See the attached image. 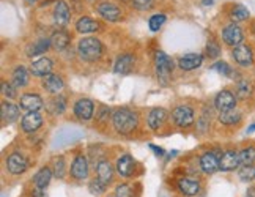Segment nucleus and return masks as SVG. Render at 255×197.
Masks as SVG:
<instances>
[{"mask_svg": "<svg viewBox=\"0 0 255 197\" xmlns=\"http://www.w3.org/2000/svg\"><path fill=\"white\" fill-rule=\"evenodd\" d=\"M112 126L119 134H131L139 126V114L129 107H119L112 112Z\"/></svg>", "mask_w": 255, "mask_h": 197, "instance_id": "obj_1", "label": "nucleus"}, {"mask_svg": "<svg viewBox=\"0 0 255 197\" xmlns=\"http://www.w3.org/2000/svg\"><path fill=\"white\" fill-rule=\"evenodd\" d=\"M104 54V46L100 38L96 36H85L81 38L77 43V55L84 62H98Z\"/></svg>", "mask_w": 255, "mask_h": 197, "instance_id": "obj_2", "label": "nucleus"}, {"mask_svg": "<svg viewBox=\"0 0 255 197\" xmlns=\"http://www.w3.org/2000/svg\"><path fill=\"white\" fill-rule=\"evenodd\" d=\"M173 70H175L173 58L169 57L162 51H156V54H154V74H156V77H158L161 85H167L170 82Z\"/></svg>", "mask_w": 255, "mask_h": 197, "instance_id": "obj_3", "label": "nucleus"}, {"mask_svg": "<svg viewBox=\"0 0 255 197\" xmlns=\"http://www.w3.org/2000/svg\"><path fill=\"white\" fill-rule=\"evenodd\" d=\"M221 38L225 46L229 47H235V46H240L244 43L246 39V35H244L243 27L237 22H229L227 25L222 27V32H221Z\"/></svg>", "mask_w": 255, "mask_h": 197, "instance_id": "obj_4", "label": "nucleus"}, {"mask_svg": "<svg viewBox=\"0 0 255 197\" xmlns=\"http://www.w3.org/2000/svg\"><path fill=\"white\" fill-rule=\"evenodd\" d=\"M232 58L233 62L237 63L240 68H252L255 63V54H254V47L251 44L243 43L240 46L232 47Z\"/></svg>", "mask_w": 255, "mask_h": 197, "instance_id": "obj_5", "label": "nucleus"}, {"mask_svg": "<svg viewBox=\"0 0 255 197\" xmlns=\"http://www.w3.org/2000/svg\"><path fill=\"white\" fill-rule=\"evenodd\" d=\"M96 13L100 17H103L107 22H120L123 19V8L120 5H117L111 0H103L96 5Z\"/></svg>", "mask_w": 255, "mask_h": 197, "instance_id": "obj_6", "label": "nucleus"}, {"mask_svg": "<svg viewBox=\"0 0 255 197\" xmlns=\"http://www.w3.org/2000/svg\"><path fill=\"white\" fill-rule=\"evenodd\" d=\"M172 120L178 128H189L195 122V111L189 104H180L172 111Z\"/></svg>", "mask_w": 255, "mask_h": 197, "instance_id": "obj_7", "label": "nucleus"}, {"mask_svg": "<svg viewBox=\"0 0 255 197\" xmlns=\"http://www.w3.org/2000/svg\"><path fill=\"white\" fill-rule=\"evenodd\" d=\"M238 104V96L235 92L224 88L218 95L214 96V109L218 112H227L232 109H237Z\"/></svg>", "mask_w": 255, "mask_h": 197, "instance_id": "obj_8", "label": "nucleus"}, {"mask_svg": "<svg viewBox=\"0 0 255 197\" xmlns=\"http://www.w3.org/2000/svg\"><path fill=\"white\" fill-rule=\"evenodd\" d=\"M52 21L57 28H66V25L71 21V9L65 0H58L54 6Z\"/></svg>", "mask_w": 255, "mask_h": 197, "instance_id": "obj_9", "label": "nucleus"}, {"mask_svg": "<svg viewBox=\"0 0 255 197\" xmlns=\"http://www.w3.org/2000/svg\"><path fill=\"white\" fill-rule=\"evenodd\" d=\"M241 167V161H240V150H225L221 158H219V171L222 172H233L238 171Z\"/></svg>", "mask_w": 255, "mask_h": 197, "instance_id": "obj_10", "label": "nucleus"}, {"mask_svg": "<svg viewBox=\"0 0 255 197\" xmlns=\"http://www.w3.org/2000/svg\"><path fill=\"white\" fill-rule=\"evenodd\" d=\"M88 172H90V166H88V160L87 156L79 153L74 156V160L71 163V169L70 174L74 180L81 182V180H87L88 179Z\"/></svg>", "mask_w": 255, "mask_h": 197, "instance_id": "obj_11", "label": "nucleus"}, {"mask_svg": "<svg viewBox=\"0 0 255 197\" xmlns=\"http://www.w3.org/2000/svg\"><path fill=\"white\" fill-rule=\"evenodd\" d=\"M135 167H137V163L129 153L122 155L115 163V169L123 179H132V175L135 174Z\"/></svg>", "mask_w": 255, "mask_h": 197, "instance_id": "obj_12", "label": "nucleus"}, {"mask_svg": "<svg viewBox=\"0 0 255 197\" xmlns=\"http://www.w3.org/2000/svg\"><path fill=\"white\" fill-rule=\"evenodd\" d=\"M167 117H169L167 109H164V107H154V109H151L148 115H146V126L154 133L159 131L164 126L165 120H167Z\"/></svg>", "mask_w": 255, "mask_h": 197, "instance_id": "obj_13", "label": "nucleus"}, {"mask_svg": "<svg viewBox=\"0 0 255 197\" xmlns=\"http://www.w3.org/2000/svg\"><path fill=\"white\" fill-rule=\"evenodd\" d=\"M27 167H28V161H27V158L22 153L13 152L6 158V169H8L9 174L21 175V174H24L27 171Z\"/></svg>", "mask_w": 255, "mask_h": 197, "instance_id": "obj_14", "label": "nucleus"}, {"mask_svg": "<svg viewBox=\"0 0 255 197\" xmlns=\"http://www.w3.org/2000/svg\"><path fill=\"white\" fill-rule=\"evenodd\" d=\"M43 88L49 93V95H60L62 90L65 88V81L60 74H55V73H49L47 76L43 77V82H41Z\"/></svg>", "mask_w": 255, "mask_h": 197, "instance_id": "obj_15", "label": "nucleus"}, {"mask_svg": "<svg viewBox=\"0 0 255 197\" xmlns=\"http://www.w3.org/2000/svg\"><path fill=\"white\" fill-rule=\"evenodd\" d=\"M135 66V57L132 54H122L117 57L114 63V73L119 76H126L131 74Z\"/></svg>", "mask_w": 255, "mask_h": 197, "instance_id": "obj_16", "label": "nucleus"}, {"mask_svg": "<svg viewBox=\"0 0 255 197\" xmlns=\"http://www.w3.org/2000/svg\"><path fill=\"white\" fill-rule=\"evenodd\" d=\"M19 107L27 112H36L44 107V101L40 95L36 93H24L19 98Z\"/></svg>", "mask_w": 255, "mask_h": 197, "instance_id": "obj_17", "label": "nucleus"}, {"mask_svg": "<svg viewBox=\"0 0 255 197\" xmlns=\"http://www.w3.org/2000/svg\"><path fill=\"white\" fill-rule=\"evenodd\" d=\"M95 114V104L88 98H81L74 104V115L82 122H88Z\"/></svg>", "mask_w": 255, "mask_h": 197, "instance_id": "obj_18", "label": "nucleus"}, {"mask_svg": "<svg viewBox=\"0 0 255 197\" xmlns=\"http://www.w3.org/2000/svg\"><path fill=\"white\" fill-rule=\"evenodd\" d=\"M43 126V117L40 112H27L22 120H21V128L22 131L27 133V134H32V133H36L40 128Z\"/></svg>", "mask_w": 255, "mask_h": 197, "instance_id": "obj_19", "label": "nucleus"}, {"mask_svg": "<svg viewBox=\"0 0 255 197\" xmlns=\"http://www.w3.org/2000/svg\"><path fill=\"white\" fill-rule=\"evenodd\" d=\"M219 158L221 156L216 155V152H205L199 160L200 171L207 175L218 172L219 171Z\"/></svg>", "mask_w": 255, "mask_h": 197, "instance_id": "obj_20", "label": "nucleus"}, {"mask_svg": "<svg viewBox=\"0 0 255 197\" xmlns=\"http://www.w3.org/2000/svg\"><path fill=\"white\" fill-rule=\"evenodd\" d=\"M52 68H54V62L52 58L49 57H40L36 60L32 62L30 65V73L36 77H44L49 73H52Z\"/></svg>", "mask_w": 255, "mask_h": 197, "instance_id": "obj_21", "label": "nucleus"}, {"mask_svg": "<svg viewBox=\"0 0 255 197\" xmlns=\"http://www.w3.org/2000/svg\"><path fill=\"white\" fill-rule=\"evenodd\" d=\"M180 70L183 71H192V70H197L203 65V55L202 54H186L181 55L176 62Z\"/></svg>", "mask_w": 255, "mask_h": 197, "instance_id": "obj_22", "label": "nucleus"}, {"mask_svg": "<svg viewBox=\"0 0 255 197\" xmlns=\"http://www.w3.org/2000/svg\"><path fill=\"white\" fill-rule=\"evenodd\" d=\"M100 22L96 21V19H93V17H90V16H81L79 19L76 21V32L77 33H82V35H85V33H95V32H98L100 30Z\"/></svg>", "mask_w": 255, "mask_h": 197, "instance_id": "obj_23", "label": "nucleus"}, {"mask_svg": "<svg viewBox=\"0 0 255 197\" xmlns=\"http://www.w3.org/2000/svg\"><path fill=\"white\" fill-rule=\"evenodd\" d=\"M71 43V36L68 33L65 28H58L57 32H54L51 35V44H52V49H55L57 52H63L65 49H68Z\"/></svg>", "mask_w": 255, "mask_h": 197, "instance_id": "obj_24", "label": "nucleus"}, {"mask_svg": "<svg viewBox=\"0 0 255 197\" xmlns=\"http://www.w3.org/2000/svg\"><path fill=\"white\" fill-rule=\"evenodd\" d=\"M254 84L251 79L248 77H240L237 79V84H235V93H237L238 100L244 101V100H249L254 93Z\"/></svg>", "mask_w": 255, "mask_h": 197, "instance_id": "obj_25", "label": "nucleus"}, {"mask_svg": "<svg viewBox=\"0 0 255 197\" xmlns=\"http://www.w3.org/2000/svg\"><path fill=\"white\" fill-rule=\"evenodd\" d=\"M176 186H178V191L183 196H188V197L197 196L200 193V183L194 179H186V177H183V179L178 180Z\"/></svg>", "mask_w": 255, "mask_h": 197, "instance_id": "obj_26", "label": "nucleus"}, {"mask_svg": "<svg viewBox=\"0 0 255 197\" xmlns=\"http://www.w3.org/2000/svg\"><path fill=\"white\" fill-rule=\"evenodd\" d=\"M96 175L103 183L106 185H111L114 182V167L112 164L107 161V160H101L96 166Z\"/></svg>", "mask_w": 255, "mask_h": 197, "instance_id": "obj_27", "label": "nucleus"}, {"mask_svg": "<svg viewBox=\"0 0 255 197\" xmlns=\"http://www.w3.org/2000/svg\"><path fill=\"white\" fill-rule=\"evenodd\" d=\"M49 47H52L51 38H38L30 46L27 47V55L28 57H36L49 51Z\"/></svg>", "mask_w": 255, "mask_h": 197, "instance_id": "obj_28", "label": "nucleus"}, {"mask_svg": "<svg viewBox=\"0 0 255 197\" xmlns=\"http://www.w3.org/2000/svg\"><path fill=\"white\" fill-rule=\"evenodd\" d=\"M54 177V172L51 167H41L40 171H38L33 177V185L35 188H40V190H44L49 186V183H51Z\"/></svg>", "mask_w": 255, "mask_h": 197, "instance_id": "obj_29", "label": "nucleus"}, {"mask_svg": "<svg viewBox=\"0 0 255 197\" xmlns=\"http://www.w3.org/2000/svg\"><path fill=\"white\" fill-rule=\"evenodd\" d=\"M229 17H230V21L232 22H244V21H248V19L251 17V11L249 9L244 6V5H240V3H235L230 6L229 9Z\"/></svg>", "mask_w": 255, "mask_h": 197, "instance_id": "obj_30", "label": "nucleus"}, {"mask_svg": "<svg viewBox=\"0 0 255 197\" xmlns=\"http://www.w3.org/2000/svg\"><path fill=\"white\" fill-rule=\"evenodd\" d=\"M218 120L224 126H237L243 120V114L238 109H232V111H227V112H219Z\"/></svg>", "mask_w": 255, "mask_h": 197, "instance_id": "obj_31", "label": "nucleus"}, {"mask_svg": "<svg viewBox=\"0 0 255 197\" xmlns=\"http://www.w3.org/2000/svg\"><path fill=\"white\" fill-rule=\"evenodd\" d=\"M17 118H19V107L13 103L3 101L2 103V123L3 125L14 123Z\"/></svg>", "mask_w": 255, "mask_h": 197, "instance_id": "obj_32", "label": "nucleus"}, {"mask_svg": "<svg viewBox=\"0 0 255 197\" xmlns=\"http://www.w3.org/2000/svg\"><path fill=\"white\" fill-rule=\"evenodd\" d=\"M28 79H30V74H28L25 66H16L14 71L11 74V84L16 88H22L28 84Z\"/></svg>", "mask_w": 255, "mask_h": 197, "instance_id": "obj_33", "label": "nucleus"}, {"mask_svg": "<svg viewBox=\"0 0 255 197\" xmlns=\"http://www.w3.org/2000/svg\"><path fill=\"white\" fill-rule=\"evenodd\" d=\"M213 70L214 71H218L221 76H225V77H229V79H240V73L235 70V68L227 63V62H224V60H219V62H216L213 65Z\"/></svg>", "mask_w": 255, "mask_h": 197, "instance_id": "obj_34", "label": "nucleus"}, {"mask_svg": "<svg viewBox=\"0 0 255 197\" xmlns=\"http://www.w3.org/2000/svg\"><path fill=\"white\" fill-rule=\"evenodd\" d=\"M46 109L51 112L52 115H62L66 109V101L65 98L60 95H55L51 101L46 104Z\"/></svg>", "mask_w": 255, "mask_h": 197, "instance_id": "obj_35", "label": "nucleus"}, {"mask_svg": "<svg viewBox=\"0 0 255 197\" xmlns=\"http://www.w3.org/2000/svg\"><path fill=\"white\" fill-rule=\"evenodd\" d=\"M241 166H254L255 164V145H246L240 150Z\"/></svg>", "mask_w": 255, "mask_h": 197, "instance_id": "obj_36", "label": "nucleus"}, {"mask_svg": "<svg viewBox=\"0 0 255 197\" xmlns=\"http://www.w3.org/2000/svg\"><path fill=\"white\" fill-rule=\"evenodd\" d=\"M221 44L218 43V39L216 38H208L207 41V47H205V54H207L208 58H211V60H214V58H218L221 55Z\"/></svg>", "mask_w": 255, "mask_h": 197, "instance_id": "obj_37", "label": "nucleus"}, {"mask_svg": "<svg viewBox=\"0 0 255 197\" xmlns=\"http://www.w3.org/2000/svg\"><path fill=\"white\" fill-rule=\"evenodd\" d=\"M52 172H54L55 179H65V175H66V163H65L63 156L54 158V161H52Z\"/></svg>", "mask_w": 255, "mask_h": 197, "instance_id": "obj_38", "label": "nucleus"}, {"mask_svg": "<svg viewBox=\"0 0 255 197\" xmlns=\"http://www.w3.org/2000/svg\"><path fill=\"white\" fill-rule=\"evenodd\" d=\"M165 21H167V17H165V14H153L150 19H148V27L151 32H158L161 30V27L165 24Z\"/></svg>", "mask_w": 255, "mask_h": 197, "instance_id": "obj_39", "label": "nucleus"}, {"mask_svg": "<svg viewBox=\"0 0 255 197\" xmlns=\"http://www.w3.org/2000/svg\"><path fill=\"white\" fill-rule=\"evenodd\" d=\"M238 177L243 182H251L255 179V166H241L238 169Z\"/></svg>", "mask_w": 255, "mask_h": 197, "instance_id": "obj_40", "label": "nucleus"}, {"mask_svg": "<svg viewBox=\"0 0 255 197\" xmlns=\"http://www.w3.org/2000/svg\"><path fill=\"white\" fill-rule=\"evenodd\" d=\"M131 6L137 11H150V9L154 6L156 0H129Z\"/></svg>", "mask_w": 255, "mask_h": 197, "instance_id": "obj_41", "label": "nucleus"}, {"mask_svg": "<svg viewBox=\"0 0 255 197\" xmlns=\"http://www.w3.org/2000/svg\"><path fill=\"white\" fill-rule=\"evenodd\" d=\"M106 183H103L100 179H98V177H96V179H93L92 182H90V185H88V190H90V193L92 194H103L104 191H106Z\"/></svg>", "mask_w": 255, "mask_h": 197, "instance_id": "obj_42", "label": "nucleus"}, {"mask_svg": "<svg viewBox=\"0 0 255 197\" xmlns=\"http://www.w3.org/2000/svg\"><path fill=\"white\" fill-rule=\"evenodd\" d=\"M115 193H117V197H135L134 196V188L131 185H128V183L117 186Z\"/></svg>", "mask_w": 255, "mask_h": 197, "instance_id": "obj_43", "label": "nucleus"}, {"mask_svg": "<svg viewBox=\"0 0 255 197\" xmlns=\"http://www.w3.org/2000/svg\"><path fill=\"white\" fill-rule=\"evenodd\" d=\"M2 95L8 100H14L16 98V87L13 84H8V82H2Z\"/></svg>", "mask_w": 255, "mask_h": 197, "instance_id": "obj_44", "label": "nucleus"}, {"mask_svg": "<svg viewBox=\"0 0 255 197\" xmlns=\"http://www.w3.org/2000/svg\"><path fill=\"white\" fill-rule=\"evenodd\" d=\"M150 149L154 150V153L158 155V156H164V150L161 149V147H156V145H151V144H150Z\"/></svg>", "mask_w": 255, "mask_h": 197, "instance_id": "obj_45", "label": "nucleus"}, {"mask_svg": "<svg viewBox=\"0 0 255 197\" xmlns=\"http://www.w3.org/2000/svg\"><path fill=\"white\" fill-rule=\"evenodd\" d=\"M251 133H255V123H252V125L248 128V134H251Z\"/></svg>", "mask_w": 255, "mask_h": 197, "instance_id": "obj_46", "label": "nucleus"}, {"mask_svg": "<svg viewBox=\"0 0 255 197\" xmlns=\"http://www.w3.org/2000/svg\"><path fill=\"white\" fill-rule=\"evenodd\" d=\"M251 33L255 36V21H252V25H251Z\"/></svg>", "mask_w": 255, "mask_h": 197, "instance_id": "obj_47", "label": "nucleus"}, {"mask_svg": "<svg viewBox=\"0 0 255 197\" xmlns=\"http://www.w3.org/2000/svg\"><path fill=\"white\" fill-rule=\"evenodd\" d=\"M36 2H38V0H25V3H27V5H35Z\"/></svg>", "mask_w": 255, "mask_h": 197, "instance_id": "obj_48", "label": "nucleus"}, {"mask_svg": "<svg viewBox=\"0 0 255 197\" xmlns=\"http://www.w3.org/2000/svg\"><path fill=\"white\" fill-rule=\"evenodd\" d=\"M203 3H205V5H213V0H205Z\"/></svg>", "mask_w": 255, "mask_h": 197, "instance_id": "obj_49", "label": "nucleus"}, {"mask_svg": "<svg viewBox=\"0 0 255 197\" xmlns=\"http://www.w3.org/2000/svg\"><path fill=\"white\" fill-rule=\"evenodd\" d=\"M246 197H252V196H246Z\"/></svg>", "mask_w": 255, "mask_h": 197, "instance_id": "obj_50", "label": "nucleus"}, {"mask_svg": "<svg viewBox=\"0 0 255 197\" xmlns=\"http://www.w3.org/2000/svg\"><path fill=\"white\" fill-rule=\"evenodd\" d=\"M90 2H93V0H90Z\"/></svg>", "mask_w": 255, "mask_h": 197, "instance_id": "obj_51", "label": "nucleus"}, {"mask_svg": "<svg viewBox=\"0 0 255 197\" xmlns=\"http://www.w3.org/2000/svg\"><path fill=\"white\" fill-rule=\"evenodd\" d=\"M254 180H255V179H254Z\"/></svg>", "mask_w": 255, "mask_h": 197, "instance_id": "obj_52", "label": "nucleus"}]
</instances>
